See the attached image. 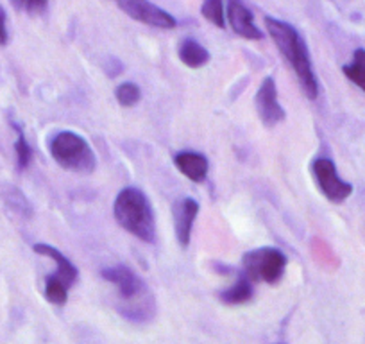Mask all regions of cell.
Masks as SVG:
<instances>
[{
  "mask_svg": "<svg viewBox=\"0 0 365 344\" xmlns=\"http://www.w3.org/2000/svg\"><path fill=\"white\" fill-rule=\"evenodd\" d=\"M255 108L259 121L267 128H274L287 118V111L278 101V86L274 77H265L255 96Z\"/></svg>",
  "mask_w": 365,
  "mask_h": 344,
  "instance_id": "cell-8",
  "label": "cell"
},
{
  "mask_svg": "<svg viewBox=\"0 0 365 344\" xmlns=\"http://www.w3.org/2000/svg\"><path fill=\"white\" fill-rule=\"evenodd\" d=\"M113 216L118 226L145 244L156 241V217L149 198L136 187H125L117 194Z\"/></svg>",
  "mask_w": 365,
  "mask_h": 344,
  "instance_id": "cell-3",
  "label": "cell"
},
{
  "mask_svg": "<svg viewBox=\"0 0 365 344\" xmlns=\"http://www.w3.org/2000/svg\"><path fill=\"white\" fill-rule=\"evenodd\" d=\"M11 4L27 15H41L47 9L48 0H11Z\"/></svg>",
  "mask_w": 365,
  "mask_h": 344,
  "instance_id": "cell-21",
  "label": "cell"
},
{
  "mask_svg": "<svg viewBox=\"0 0 365 344\" xmlns=\"http://www.w3.org/2000/svg\"><path fill=\"white\" fill-rule=\"evenodd\" d=\"M287 269V256L278 248H256L242 256V273L252 282H263L276 285L283 278Z\"/></svg>",
  "mask_w": 365,
  "mask_h": 344,
  "instance_id": "cell-5",
  "label": "cell"
},
{
  "mask_svg": "<svg viewBox=\"0 0 365 344\" xmlns=\"http://www.w3.org/2000/svg\"><path fill=\"white\" fill-rule=\"evenodd\" d=\"M178 56L182 65H187L188 69H202L210 61L208 49L199 44L197 40H194V38H185L179 44Z\"/></svg>",
  "mask_w": 365,
  "mask_h": 344,
  "instance_id": "cell-14",
  "label": "cell"
},
{
  "mask_svg": "<svg viewBox=\"0 0 365 344\" xmlns=\"http://www.w3.org/2000/svg\"><path fill=\"white\" fill-rule=\"evenodd\" d=\"M202 16L213 24L219 29L226 27V9H224V0H205L201 8Z\"/></svg>",
  "mask_w": 365,
  "mask_h": 344,
  "instance_id": "cell-19",
  "label": "cell"
},
{
  "mask_svg": "<svg viewBox=\"0 0 365 344\" xmlns=\"http://www.w3.org/2000/svg\"><path fill=\"white\" fill-rule=\"evenodd\" d=\"M174 165L182 176L194 183H202L208 178L210 161L205 154L195 151H181L174 156Z\"/></svg>",
  "mask_w": 365,
  "mask_h": 344,
  "instance_id": "cell-11",
  "label": "cell"
},
{
  "mask_svg": "<svg viewBox=\"0 0 365 344\" xmlns=\"http://www.w3.org/2000/svg\"><path fill=\"white\" fill-rule=\"evenodd\" d=\"M108 283L117 289L120 312L133 321H147L154 314V300L142 278L128 265H111L101 273Z\"/></svg>",
  "mask_w": 365,
  "mask_h": 344,
  "instance_id": "cell-2",
  "label": "cell"
},
{
  "mask_svg": "<svg viewBox=\"0 0 365 344\" xmlns=\"http://www.w3.org/2000/svg\"><path fill=\"white\" fill-rule=\"evenodd\" d=\"M278 344H283V343H278Z\"/></svg>",
  "mask_w": 365,
  "mask_h": 344,
  "instance_id": "cell-23",
  "label": "cell"
},
{
  "mask_svg": "<svg viewBox=\"0 0 365 344\" xmlns=\"http://www.w3.org/2000/svg\"><path fill=\"white\" fill-rule=\"evenodd\" d=\"M265 27L269 36L272 38V41L278 47L279 54L287 59L292 72L296 74L301 90L307 96V99H317L319 81L317 76H315L308 45L299 34V31L290 26L289 22H283V20L274 19V16H265Z\"/></svg>",
  "mask_w": 365,
  "mask_h": 344,
  "instance_id": "cell-1",
  "label": "cell"
},
{
  "mask_svg": "<svg viewBox=\"0 0 365 344\" xmlns=\"http://www.w3.org/2000/svg\"><path fill=\"white\" fill-rule=\"evenodd\" d=\"M312 174H314V180L317 183L319 191L322 192V196L328 201L335 203V205H340V203H344L353 194V185L340 178L336 165L329 158H317V160H314Z\"/></svg>",
  "mask_w": 365,
  "mask_h": 344,
  "instance_id": "cell-6",
  "label": "cell"
},
{
  "mask_svg": "<svg viewBox=\"0 0 365 344\" xmlns=\"http://www.w3.org/2000/svg\"><path fill=\"white\" fill-rule=\"evenodd\" d=\"M117 2L125 15L140 24L156 29H174L178 26V20L170 13L153 4L150 0H117Z\"/></svg>",
  "mask_w": 365,
  "mask_h": 344,
  "instance_id": "cell-7",
  "label": "cell"
},
{
  "mask_svg": "<svg viewBox=\"0 0 365 344\" xmlns=\"http://www.w3.org/2000/svg\"><path fill=\"white\" fill-rule=\"evenodd\" d=\"M48 151L59 167L73 174H91L97 168L96 151L76 131L56 133L48 143Z\"/></svg>",
  "mask_w": 365,
  "mask_h": 344,
  "instance_id": "cell-4",
  "label": "cell"
},
{
  "mask_svg": "<svg viewBox=\"0 0 365 344\" xmlns=\"http://www.w3.org/2000/svg\"><path fill=\"white\" fill-rule=\"evenodd\" d=\"M11 126H13V129H15V133H16V140H15L16 168L22 172V171H26V168L31 165V161H33V147H31L29 142H27L24 129L20 128V126L16 124L15 121L11 122Z\"/></svg>",
  "mask_w": 365,
  "mask_h": 344,
  "instance_id": "cell-17",
  "label": "cell"
},
{
  "mask_svg": "<svg viewBox=\"0 0 365 344\" xmlns=\"http://www.w3.org/2000/svg\"><path fill=\"white\" fill-rule=\"evenodd\" d=\"M255 296V282L249 278L247 275L240 273V276L237 278V282L233 283L227 289L220 290L219 300L226 305H244L249 303Z\"/></svg>",
  "mask_w": 365,
  "mask_h": 344,
  "instance_id": "cell-13",
  "label": "cell"
},
{
  "mask_svg": "<svg viewBox=\"0 0 365 344\" xmlns=\"http://www.w3.org/2000/svg\"><path fill=\"white\" fill-rule=\"evenodd\" d=\"M0 196L4 199L6 206L11 208L13 213L24 217V219H29L33 216V206H31L29 199L24 196V192L20 188L13 187V185H4L2 191H0Z\"/></svg>",
  "mask_w": 365,
  "mask_h": 344,
  "instance_id": "cell-15",
  "label": "cell"
},
{
  "mask_svg": "<svg viewBox=\"0 0 365 344\" xmlns=\"http://www.w3.org/2000/svg\"><path fill=\"white\" fill-rule=\"evenodd\" d=\"M115 97H117L120 106L133 108L140 103V99H142V90H140V86L136 83L128 81V83L118 84L117 90H115Z\"/></svg>",
  "mask_w": 365,
  "mask_h": 344,
  "instance_id": "cell-20",
  "label": "cell"
},
{
  "mask_svg": "<svg viewBox=\"0 0 365 344\" xmlns=\"http://www.w3.org/2000/svg\"><path fill=\"white\" fill-rule=\"evenodd\" d=\"M9 41V33H8V15H6V9L0 4V45L4 47Z\"/></svg>",
  "mask_w": 365,
  "mask_h": 344,
  "instance_id": "cell-22",
  "label": "cell"
},
{
  "mask_svg": "<svg viewBox=\"0 0 365 344\" xmlns=\"http://www.w3.org/2000/svg\"><path fill=\"white\" fill-rule=\"evenodd\" d=\"M199 203L192 198H182L175 203L174 206V230L175 238H178L181 248H188L192 238V230H194L195 219L199 216Z\"/></svg>",
  "mask_w": 365,
  "mask_h": 344,
  "instance_id": "cell-10",
  "label": "cell"
},
{
  "mask_svg": "<svg viewBox=\"0 0 365 344\" xmlns=\"http://www.w3.org/2000/svg\"><path fill=\"white\" fill-rule=\"evenodd\" d=\"M226 20L235 34L245 40H263V31L255 24L251 9L242 0H230L226 9Z\"/></svg>",
  "mask_w": 365,
  "mask_h": 344,
  "instance_id": "cell-9",
  "label": "cell"
},
{
  "mask_svg": "<svg viewBox=\"0 0 365 344\" xmlns=\"http://www.w3.org/2000/svg\"><path fill=\"white\" fill-rule=\"evenodd\" d=\"M33 251L36 253V255L47 256V258H51V260L54 262L56 273H52V275L58 276L59 280H63L66 285L72 287L73 283L77 282V278H79V269H77L76 265L72 264V260L66 258L58 248H54V246L51 244H45V242H38V244L33 246Z\"/></svg>",
  "mask_w": 365,
  "mask_h": 344,
  "instance_id": "cell-12",
  "label": "cell"
},
{
  "mask_svg": "<svg viewBox=\"0 0 365 344\" xmlns=\"http://www.w3.org/2000/svg\"><path fill=\"white\" fill-rule=\"evenodd\" d=\"M68 290H70V287L66 285L63 280H59L58 276L48 275L47 278H45L43 293H45V298H47L48 303L63 307V305L66 303V300H68Z\"/></svg>",
  "mask_w": 365,
  "mask_h": 344,
  "instance_id": "cell-18",
  "label": "cell"
},
{
  "mask_svg": "<svg viewBox=\"0 0 365 344\" xmlns=\"http://www.w3.org/2000/svg\"><path fill=\"white\" fill-rule=\"evenodd\" d=\"M342 72L351 83H354L361 92H365V49H356L353 52V59L342 66Z\"/></svg>",
  "mask_w": 365,
  "mask_h": 344,
  "instance_id": "cell-16",
  "label": "cell"
}]
</instances>
